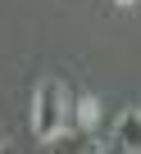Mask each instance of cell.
Segmentation results:
<instances>
[{"label": "cell", "instance_id": "3", "mask_svg": "<svg viewBox=\"0 0 141 154\" xmlns=\"http://www.w3.org/2000/svg\"><path fill=\"white\" fill-rule=\"evenodd\" d=\"M109 145H114L118 154H141V109H123V113H118Z\"/></svg>", "mask_w": 141, "mask_h": 154}, {"label": "cell", "instance_id": "2", "mask_svg": "<svg viewBox=\"0 0 141 154\" xmlns=\"http://www.w3.org/2000/svg\"><path fill=\"white\" fill-rule=\"evenodd\" d=\"M50 145V154H105V145L96 140V131H87V127H64L55 140H46Z\"/></svg>", "mask_w": 141, "mask_h": 154}, {"label": "cell", "instance_id": "1", "mask_svg": "<svg viewBox=\"0 0 141 154\" xmlns=\"http://www.w3.org/2000/svg\"><path fill=\"white\" fill-rule=\"evenodd\" d=\"M68 100H73V91L59 77H46L37 86V95H32V136L37 140H55L64 127H73L68 122Z\"/></svg>", "mask_w": 141, "mask_h": 154}, {"label": "cell", "instance_id": "5", "mask_svg": "<svg viewBox=\"0 0 141 154\" xmlns=\"http://www.w3.org/2000/svg\"><path fill=\"white\" fill-rule=\"evenodd\" d=\"M118 5H136V0H118Z\"/></svg>", "mask_w": 141, "mask_h": 154}, {"label": "cell", "instance_id": "4", "mask_svg": "<svg viewBox=\"0 0 141 154\" xmlns=\"http://www.w3.org/2000/svg\"><path fill=\"white\" fill-rule=\"evenodd\" d=\"M0 154H14V149H9V145H0Z\"/></svg>", "mask_w": 141, "mask_h": 154}]
</instances>
